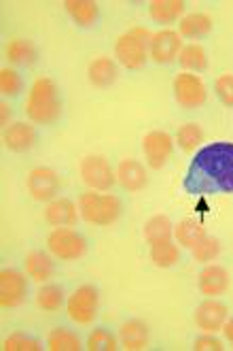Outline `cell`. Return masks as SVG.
I'll list each match as a JSON object with an SVG mask.
<instances>
[{"mask_svg": "<svg viewBox=\"0 0 233 351\" xmlns=\"http://www.w3.org/2000/svg\"><path fill=\"white\" fill-rule=\"evenodd\" d=\"M184 190L191 196L233 194V143L221 141L202 147L189 164Z\"/></svg>", "mask_w": 233, "mask_h": 351, "instance_id": "obj_1", "label": "cell"}, {"mask_svg": "<svg viewBox=\"0 0 233 351\" xmlns=\"http://www.w3.org/2000/svg\"><path fill=\"white\" fill-rule=\"evenodd\" d=\"M26 113H28L30 121L45 123V126L47 123H53L59 117L61 100H59V90L53 79L40 77L34 81L30 88L28 102H26Z\"/></svg>", "mask_w": 233, "mask_h": 351, "instance_id": "obj_2", "label": "cell"}, {"mask_svg": "<svg viewBox=\"0 0 233 351\" xmlns=\"http://www.w3.org/2000/svg\"><path fill=\"white\" fill-rule=\"evenodd\" d=\"M151 38L153 34L142 26H136L132 30L123 32L115 43V58L119 60V64L130 71L142 69L148 60Z\"/></svg>", "mask_w": 233, "mask_h": 351, "instance_id": "obj_3", "label": "cell"}, {"mask_svg": "<svg viewBox=\"0 0 233 351\" xmlns=\"http://www.w3.org/2000/svg\"><path fill=\"white\" fill-rule=\"evenodd\" d=\"M81 217L92 226H111L121 215V202L113 194H98L90 190L79 198Z\"/></svg>", "mask_w": 233, "mask_h": 351, "instance_id": "obj_4", "label": "cell"}, {"mask_svg": "<svg viewBox=\"0 0 233 351\" xmlns=\"http://www.w3.org/2000/svg\"><path fill=\"white\" fill-rule=\"evenodd\" d=\"M47 250L57 258V260H79L85 256V250H87V243H85V237L72 228H55L49 237H47Z\"/></svg>", "mask_w": 233, "mask_h": 351, "instance_id": "obj_5", "label": "cell"}, {"mask_svg": "<svg viewBox=\"0 0 233 351\" xmlns=\"http://www.w3.org/2000/svg\"><path fill=\"white\" fill-rule=\"evenodd\" d=\"M98 304H100V294L94 285H81L70 294L66 302L68 317L81 326L92 324L98 315Z\"/></svg>", "mask_w": 233, "mask_h": 351, "instance_id": "obj_6", "label": "cell"}, {"mask_svg": "<svg viewBox=\"0 0 233 351\" xmlns=\"http://www.w3.org/2000/svg\"><path fill=\"white\" fill-rule=\"evenodd\" d=\"M81 177L96 192L111 190L117 181V173L113 171V167L102 156L83 158L81 160Z\"/></svg>", "mask_w": 233, "mask_h": 351, "instance_id": "obj_7", "label": "cell"}, {"mask_svg": "<svg viewBox=\"0 0 233 351\" xmlns=\"http://www.w3.org/2000/svg\"><path fill=\"white\" fill-rule=\"evenodd\" d=\"M172 90H174V98L176 102L182 107V109H197L206 102V86L204 81L193 75V73H180L174 77V84H172Z\"/></svg>", "mask_w": 233, "mask_h": 351, "instance_id": "obj_8", "label": "cell"}, {"mask_svg": "<svg viewBox=\"0 0 233 351\" xmlns=\"http://www.w3.org/2000/svg\"><path fill=\"white\" fill-rule=\"evenodd\" d=\"M172 147H174V141L167 132L163 130H153L148 132L142 141V152L144 158L148 162V167L153 171H161L165 167V162L172 156Z\"/></svg>", "mask_w": 233, "mask_h": 351, "instance_id": "obj_9", "label": "cell"}, {"mask_svg": "<svg viewBox=\"0 0 233 351\" xmlns=\"http://www.w3.org/2000/svg\"><path fill=\"white\" fill-rule=\"evenodd\" d=\"M28 296V281L15 268H5L0 273V304L3 308H15Z\"/></svg>", "mask_w": 233, "mask_h": 351, "instance_id": "obj_10", "label": "cell"}, {"mask_svg": "<svg viewBox=\"0 0 233 351\" xmlns=\"http://www.w3.org/2000/svg\"><path fill=\"white\" fill-rule=\"evenodd\" d=\"M28 190L34 200L51 202V200H55V196L59 192V177L51 169L38 167V169L30 171V175H28Z\"/></svg>", "mask_w": 233, "mask_h": 351, "instance_id": "obj_11", "label": "cell"}, {"mask_svg": "<svg viewBox=\"0 0 233 351\" xmlns=\"http://www.w3.org/2000/svg\"><path fill=\"white\" fill-rule=\"evenodd\" d=\"M182 49V38L176 30H159L153 34L151 38V49H148V53H151L153 62H157V64H169L172 60L178 58Z\"/></svg>", "mask_w": 233, "mask_h": 351, "instance_id": "obj_12", "label": "cell"}, {"mask_svg": "<svg viewBox=\"0 0 233 351\" xmlns=\"http://www.w3.org/2000/svg\"><path fill=\"white\" fill-rule=\"evenodd\" d=\"M227 319H229V311H227V306L219 300H204L195 308V324L200 326V330H206V332H217V330H223Z\"/></svg>", "mask_w": 233, "mask_h": 351, "instance_id": "obj_13", "label": "cell"}, {"mask_svg": "<svg viewBox=\"0 0 233 351\" xmlns=\"http://www.w3.org/2000/svg\"><path fill=\"white\" fill-rule=\"evenodd\" d=\"M197 287L204 296H221L229 287V273L219 264H210L200 273Z\"/></svg>", "mask_w": 233, "mask_h": 351, "instance_id": "obj_14", "label": "cell"}, {"mask_svg": "<svg viewBox=\"0 0 233 351\" xmlns=\"http://www.w3.org/2000/svg\"><path fill=\"white\" fill-rule=\"evenodd\" d=\"M45 219L55 228H70L79 219V206L68 198H55L47 204Z\"/></svg>", "mask_w": 233, "mask_h": 351, "instance_id": "obj_15", "label": "cell"}, {"mask_svg": "<svg viewBox=\"0 0 233 351\" xmlns=\"http://www.w3.org/2000/svg\"><path fill=\"white\" fill-rule=\"evenodd\" d=\"M117 181L127 192H140L146 188L148 175L138 160H123L117 167Z\"/></svg>", "mask_w": 233, "mask_h": 351, "instance_id": "obj_16", "label": "cell"}, {"mask_svg": "<svg viewBox=\"0 0 233 351\" xmlns=\"http://www.w3.org/2000/svg\"><path fill=\"white\" fill-rule=\"evenodd\" d=\"M34 143H36V130L26 121H15L5 130V145L11 152L24 154L32 149Z\"/></svg>", "mask_w": 233, "mask_h": 351, "instance_id": "obj_17", "label": "cell"}, {"mask_svg": "<svg viewBox=\"0 0 233 351\" xmlns=\"http://www.w3.org/2000/svg\"><path fill=\"white\" fill-rule=\"evenodd\" d=\"M87 77H90V84L94 88H111L119 77L115 60L106 58V56L92 60L90 66H87Z\"/></svg>", "mask_w": 233, "mask_h": 351, "instance_id": "obj_18", "label": "cell"}, {"mask_svg": "<svg viewBox=\"0 0 233 351\" xmlns=\"http://www.w3.org/2000/svg\"><path fill=\"white\" fill-rule=\"evenodd\" d=\"M119 341L127 351H140L148 345V326L142 319H130L119 328Z\"/></svg>", "mask_w": 233, "mask_h": 351, "instance_id": "obj_19", "label": "cell"}, {"mask_svg": "<svg viewBox=\"0 0 233 351\" xmlns=\"http://www.w3.org/2000/svg\"><path fill=\"white\" fill-rule=\"evenodd\" d=\"M64 9H66V13L72 17V22L83 28L96 24V19L100 15V9L94 0H66V3H64Z\"/></svg>", "mask_w": 233, "mask_h": 351, "instance_id": "obj_20", "label": "cell"}, {"mask_svg": "<svg viewBox=\"0 0 233 351\" xmlns=\"http://www.w3.org/2000/svg\"><path fill=\"white\" fill-rule=\"evenodd\" d=\"M184 0H153L148 5V13L157 24H172L176 19H182Z\"/></svg>", "mask_w": 233, "mask_h": 351, "instance_id": "obj_21", "label": "cell"}, {"mask_svg": "<svg viewBox=\"0 0 233 351\" xmlns=\"http://www.w3.org/2000/svg\"><path fill=\"white\" fill-rule=\"evenodd\" d=\"M212 30V19L206 13H189L178 22V34L187 38H200Z\"/></svg>", "mask_w": 233, "mask_h": 351, "instance_id": "obj_22", "label": "cell"}, {"mask_svg": "<svg viewBox=\"0 0 233 351\" xmlns=\"http://www.w3.org/2000/svg\"><path fill=\"white\" fill-rule=\"evenodd\" d=\"M172 237H174V226L165 215H155L144 223V239L148 245L172 241Z\"/></svg>", "mask_w": 233, "mask_h": 351, "instance_id": "obj_23", "label": "cell"}, {"mask_svg": "<svg viewBox=\"0 0 233 351\" xmlns=\"http://www.w3.org/2000/svg\"><path fill=\"white\" fill-rule=\"evenodd\" d=\"M178 62L180 66L187 71V73H202L208 69V56H206V49L197 43H191V45H184L178 53Z\"/></svg>", "mask_w": 233, "mask_h": 351, "instance_id": "obj_24", "label": "cell"}, {"mask_svg": "<svg viewBox=\"0 0 233 351\" xmlns=\"http://www.w3.org/2000/svg\"><path fill=\"white\" fill-rule=\"evenodd\" d=\"M7 58L17 66H30L36 62V47L28 38H15L7 45Z\"/></svg>", "mask_w": 233, "mask_h": 351, "instance_id": "obj_25", "label": "cell"}, {"mask_svg": "<svg viewBox=\"0 0 233 351\" xmlns=\"http://www.w3.org/2000/svg\"><path fill=\"white\" fill-rule=\"evenodd\" d=\"M174 237L178 241V245L182 247H189V250H193V247L206 237V228L197 221V219H182L176 228H174Z\"/></svg>", "mask_w": 233, "mask_h": 351, "instance_id": "obj_26", "label": "cell"}, {"mask_svg": "<svg viewBox=\"0 0 233 351\" xmlns=\"http://www.w3.org/2000/svg\"><path fill=\"white\" fill-rule=\"evenodd\" d=\"M26 271L34 281H47L53 275V262L45 252H30L26 256Z\"/></svg>", "mask_w": 233, "mask_h": 351, "instance_id": "obj_27", "label": "cell"}, {"mask_svg": "<svg viewBox=\"0 0 233 351\" xmlns=\"http://www.w3.org/2000/svg\"><path fill=\"white\" fill-rule=\"evenodd\" d=\"M47 347L51 351H79L81 339L68 328H53L47 337Z\"/></svg>", "mask_w": 233, "mask_h": 351, "instance_id": "obj_28", "label": "cell"}, {"mask_svg": "<svg viewBox=\"0 0 233 351\" xmlns=\"http://www.w3.org/2000/svg\"><path fill=\"white\" fill-rule=\"evenodd\" d=\"M178 258H180V250L172 241H161L151 245V260L159 268H172L178 262Z\"/></svg>", "mask_w": 233, "mask_h": 351, "instance_id": "obj_29", "label": "cell"}, {"mask_svg": "<svg viewBox=\"0 0 233 351\" xmlns=\"http://www.w3.org/2000/svg\"><path fill=\"white\" fill-rule=\"evenodd\" d=\"M176 143L182 152H195L200 147V143H204V130L200 128V123H182L176 132Z\"/></svg>", "mask_w": 233, "mask_h": 351, "instance_id": "obj_30", "label": "cell"}, {"mask_svg": "<svg viewBox=\"0 0 233 351\" xmlns=\"http://www.w3.org/2000/svg\"><path fill=\"white\" fill-rule=\"evenodd\" d=\"M36 304L42 311H57L64 304V290L57 283H47L36 292Z\"/></svg>", "mask_w": 233, "mask_h": 351, "instance_id": "obj_31", "label": "cell"}, {"mask_svg": "<svg viewBox=\"0 0 233 351\" xmlns=\"http://www.w3.org/2000/svg\"><path fill=\"white\" fill-rule=\"evenodd\" d=\"M117 345L119 343H117L115 335L111 332V330H106V328L94 330V332L90 335V339H87V349L90 351H115V349H119Z\"/></svg>", "mask_w": 233, "mask_h": 351, "instance_id": "obj_32", "label": "cell"}, {"mask_svg": "<svg viewBox=\"0 0 233 351\" xmlns=\"http://www.w3.org/2000/svg\"><path fill=\"white\" fill-rule=\"evenodd\" d=\"M191 252H193L195 262H204L206 264V262H212V260H215L221 254V243H219V239L206 234Z\"/></svg>", "mask_w": 233, "mask_h": 351, "instance_id": "obj_33", "label": "cell"}, {"mask_svg": "<svg viewBox=\"0 0 233 351\" xmlns=\"http://www.w3.org/2000/svg\"><path fill=\"white\" fill-rule=\"evenodd\" d=\"M38 349H40V343L34 337L24 335V332H15L7 337L3 343V351H38Z\"/></svg>", "mask_w": 233, "mask_h": 351, "instance_id": "obj_34", "label": "cell"}, {"mask_svg": "<svg viewBox=\"0 0 233 351\" xmlns=\"http://www.w3.org/2000/svg\"><path fill=\"white\" fill-rule=\"evenodd\" d=\"M21 88H24V81H21L17 71L7 69V66L0 71V92L5 96H17Z\"/></svg>", "mask_w": 233, "mask_h": 351, "instance_id": "obj_35", "label": "cell"}, {"mask_svg": "<svg viewBox=\"0 0 233 351\" xmlns=\"http://www.w3.org/2000/svg\"><path fill=\"white\" fill-rule=\"evenodd\" d=\"M215 92L225 107H233V75H221L215 81Z\"/></svg>", "mask_w": 233, "mask_h": 351, "instance_id": "obj_36", "label": "cell"}, {"mask_svg": "<svg viewBox=\"0 0 233 351\" xmlns=\"http://www.w3.org/2000/svg\"><path fill=\"white\" fill-rule=\"evenodd\" d=\"M193 349L195 351H223V343L217 339V337H212V335H206V337H200L195 339L193 343Z\"/></svg>", "mask_w": 233, "mask_h": 351, "instance_id": "obj_37", "label": "cell"}, {"mask_svg": "<svg viewBox=\"0 0 233 351\" xmlns=\"http://www.w3.org/2000/svg\"><path fill=\"white\" fill-rule=\"evenodd\" d=\"M223 335H225V339L233 345V319H227V322H225V326H223Z\"/></svg>", "mask_w": 233, "mask_h": 351, "instance_id": "obj_38", "label": "cell"}, {"mask_svg": "<svg viewBox=\"0 0 233 351\" xmlns=\"http://www.w3.org/2000/svg\"><path fill=\"white\" fill-rule=\"evenodd\" d=\"M0 123H3V126H7V123H9V105H7V102L0 105Z\"/></svg>", "mask_w": 233, "mask_h": 351, "instance_id": "obj_39", "label": "cell"}]
</instances>
